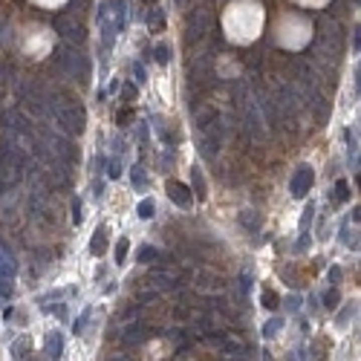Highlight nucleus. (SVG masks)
Masks as SVG:
<instances>
[{
	"label": "nucleus",
	"instance_id": "19",
	"mask_svg": "<svg viewBox=\"0 0 361 361\" xmlns=\"http://www.w3.org/2000/svg\"><path fill=\"white\" fill-rule=\"evenodd\" d=\"M156 257H159V249H153V246H142L139 249V263H156Z\"/></svg>",
	"mask_w": 361,
	"mask_h": 361
},
{
	"label": "nucleus",
	"instance_id": "29",
	"mask_svg": "<svg viewBox=\"0 0 361 361\" xmlns=\"http://www.w3.org/2000/svg\"><path fill=\"white\" fill-rule=\"evenodd\" d=\"M81 202H78V199H72V222H75V225H81Z\"/></svg>",
	"mask_w": 361,
	"mask_h": 361
},
{
	"label": "nucleus",
	"instance_id": "24",
	"mask_svg": "<svg viewBox=\"0 0 361 361\" xmlns=\"http://www.w3.org/2000/svg\"><path fill=\"white\" fill-rule=\"evenodd\" d=\"M338 301H341L338 289H326V292H324V306H326V309H335Z\"/></svg>",
	"mask_w": 361,
	"mask_h": 361
},
{
	"label": "nucleus",
	"instance_id": "33",
	"mask_svg": "<svg viewBox=\"0 0 361 361\" xmlns=\"http://www.w3.org/2000/svg\"><path fill=\"white\" fill-rule=\"evenodd\" d=\"M139 301H142V303L156 301V289H145V292H139Z\"/></svg>",
	"mask_w": 361,
	"mask_h": 361
},
{
	"label": "nucleus",
	"instance_id": "12",
	"mask_svg": "<svg viewBox=\"0 0 361 361\" xmlns=\"http://www.w3.org/2000/svg\"><path fill=\"white\" fill-rule=\"evenodd\" d=\"M61 349H64V338H61V332H49L47 335V355L49 358H58Z\"/></svg>",
	"mask_w": 361,
	"mask_h": 361
},
{
	"label": "nucleus",
	"instance_id": "31",
	"mask_svg": "<svg viewBox=\"0 0 361 361\" xmlns=\"http://www.w3.org/2000/svg\"><path fill=\"white\" fill-rule=\"evenodd\" d=\"M130 122H133V110H122V113H118V125H122V128H128Z\"/></svg>",
	"mask_w": 361,
	"mask_h": 361
},
{
	"label": "nucleus",
	"instance_id": "26",
	"mask_svg": "<svg viewBox=\"0 0 361 361\" xmlns=\"http://www.w3.org/2000/svg\"><path fill=\"white\" fill-rule=\"evenodd\" d=\"M312 217H315V208H312V202L303 208V220H301V231H306L309 225H312Z\"/></svg>",
	"mask_w": 361,
	"mask_h": 361
},
{
	"label": "nucleus",
	"instance_id": "22",
	"mask_svg": "<svg viewBox=\"0 0 361 361\" xmlns=\"http://www.w3.org/2000/svg\"><path fill=\"white\" fill-rule=\"evenodd\" d=\"M153 58L159 61V64H171V47H168V44H159V47L153 49Z\"/></svg>",
	"mask_w": 361,
	"mask_h": 361
},
{
	"label": "nucleus",
	"instance_id": "34",
	"mask_svg": "<svg viewBox=\"0 0 361 361\" xmlns=\"http://www.w3.org/2000/svg\"><path fill=\"white\" fill-rule=\"evenodd\" d=\"M133 75H136V81H139V84L148 81V75H145V67H142V64H136V67H133Z\"/></svg>",
	"mask_w": 361,
	"mask_h": 361
},
{
	"label": "nucleus",
	"instance_id": "30",
	"mask_svg": "<svg viewBox=\"0 0 361 361\" xmlns=\"http://www.w3.org/2000/svg\"><path fill=\"white\" fill-rule=\"evenodd\" d=\"M122 98H130V101H133V98H136V84H125V87H122Z\"/></svg>",
	"mask_w": 361,
	"mask_h": 361
},
{
	"label": "nucleus",
	"instance_id": "21",
	"mask_svg": "<svg viewBox=\"0 0 361 361\" xmlns=\"http://www.w3.org/2000/svg\"><path fill=\"white\" fill-rule=\"evenodd\" d=\"M136 214H139L142 220H151L153 214H156V205H153V199H142L139 208H136Z\"/></svg>",
	"mask_w": 361,
	"mask_h": 361
},
{
	"label": "nucleus",
	"instance_id": "32",
	"mask_svg": "<svg viewBox=\"0 0 361 361\" xmlns=\"http://www.w3.org/2000/svg\"><path fill=\"white\" fill-rule=\"evenodd\" d=\"M136 315H139V306H130V309H125L118 318H122V321H136Z\"/></svg>",
	"mask_w": 361,
	"mask_h": 361
},
{
	"label": "nucleus",
	"instance_id": "10",
	"mask_svg": "<svg viewBox=\"0 0 361 361\" xmlns=\"http://www.w3.org/2000/svg\"><path fill=\"white\" fill-rule=\"evenodd\" d=\"M142 341H145V329H142L139 324L128 326V329L122 332V344H125V347H136V344H142Z\"/></svg>",
	"mask_w": 361,
	"mask_h": 361
},
{
	"label": "nucleus",
	"instance_id": "41",
	"mask_svg": "<svg viewBox=\"0 0 361 361\" xmlns=\"http://www.w3.org/2000/svg\"><path fill=\"white\" fill-rule=\"evenodd\" d=\"M142 3H153V0H142Z\"/></svg>",
	"mask_w": 361,
	"mask_h": 361
},
{
	"label": "nucleus",
	"instance_id": "5",
	"mask_svg": "<svg viewBox=\"0 0 361 361\" xmlns=\"http://www.w3.org/2000/svg\"><path fill=\"white\" fill-rule=\"evenodd\" d=\"M312 168L309 165H301L298 171H295V176L289 179V191H292V197H306L309 194V188H312Z\"/></svg>",
	"mask_w": 361,
	"mask_h": 361
},
{
	"label": "nucleus",
	"instance_id": "6",
	"mask_svg": "<svg viewBox=\"0 0 361 361\" xmlns=\"http://www.w3.org/2000/svg\"><path fill=\"white\" fill-rule=\"evenodd\" d=\"M148 280H151V286L156 292H165V289H171V286L176 283V275L171 272V269L151 266V269H148Z\"/></svg>",
	"mask_w": 361,
	"mask_h": 361
},
{
	"label": "nucleus",
	"instance_id": "28",
	"mask_svg": "<svg viewBox=\"0 0 361 361\" xmlns=\"http://www.w3.org/2000/svg\"><path fill=\"white\" fill-rule=\"evenodd\" d=\"M352 312H355V303H347V306H344V312H341V315L335 318V324H347V321H349V315H352Z\"/></svg>",
	"mask_w": 361,
	"mask_h": 361
},
{
	"label": "nucleus",
	"instance_id": "4",
	"mask_svg": "<svg viewBox=\"0 0 361 361\" xmlns=\"http://www.w3.org/2000/svg\"><path fill=\"white\" fill-rule=\"evenodd\" d=\"M211 32V12L208 9H194L188 15V44H199Z\"/></svg>",
	"mask_w": 361,
	"mask_h": 361
},
{
	"label": "nucleus",
	"instance_id": "37",
	"mask_svg": "<svg viewBox=\"0 0 361 361\" xmlns=\"http://www.w3.org/2000/svg\"><path fill=\"white\" fill-rule=\"evenodd\" d=\"M174 318H176V321H188V309H185V306H176Z\"/></svg>",
	"mask_w": 361,
	"mask_h": 361
},
{
	"label": "nucleus",
	"instance_id": "39",
	"mask_svg": "<svg viewBox=\"0 0 361 361\" xmlns=\"http://www.w3.org/2000/svg\"><path fill=\"white\" fill-rule=\"evenodd\" d=\"M93 191H95L93 197H95V199H101V197H104V182H95V185H93Z\"/></svg>",
	"mask_w": 361,
	"mask_h": 361
},
{
	"label": "nucleus",
	"instance_id": "36",
	"mask_svg": "<svg viewBox=\"0 0 361 361\" xmlns=\"http://www.w3.org/2000/svg\"><path fill=\"white\" fill-rule=\"evenodd\" d=\"M47 312H55L58 318H67V306H64V303H58V306H49Z\"/></svg>",
	"mask_w": 361,
	"mask_h": 361
},
{
	"label": "nucleus",
	"instance_id": "9",
	"mask_svg": "<svg viewBox=\"0 0 361 361\" xmlns=\"http://www.w3.org/2000/svg\"><path fill=\"white\" fill-rule=\"evenodd\" d=\"M18 266H15V257L9 255V249L0 243V280H12Z\"/></svg>",
	"mask_w": 361,
	"mask_h": 361
},
{
	"label": "nucleus",
	"instance_id": "13",
	"mask_svg": "<svg viewBox=\"0 0 361 361\" xmlns=\"http://www.w3.org/2000/svg\"><path fill=\"white\" fill-rule=\"evenodd\" d=\"M145 24L151 26V29H159V26L165 24V9H159V6L148 9V12H145Z\"/></svg>",
	"mask_w": 361,
	"mask_h": 361
},
{
	"label": "nucleus",
	"instance_id": "16",
	"mask_svg": "<svg viewBox=\"0 0 361 361\" xmlns=\"http://www.w3.org/2000/svg\"><path fill=\"white\" fill-rule=\"evenodd\" d=\"M347 199H349V185L347 182H338L335 185V197L329 194V202H332V205H341V202H347Z\"/></svg>",
	"mask_w": 361,
	"mask_h": 361
},
{
	"label": "nucleus",
	"instance_id": "17",
	"mask_svg": "<svg viewBox=\"0 0 361 361\" xmlns=\"http://www.w3.org/2000/svg\"><path fill=\"white\" fill-rule=\"evenodd\" d=\"M90 318H93V306H87L81 312V318L72 324V329H75V335H84V329H87V324H90Z\"/></svg>",
	"mask_w": 361,
	"mask_h": 361
},
{
	"label": "nucleus",
	"instance_id": "25",
	"mask_svg": "<svg viewBox=\"0 0 361 361\" xmlns=\"http://www.w3.org/2000/svg\"><path fill=\"white\" fill-rule=\"evenodd\" d=\"M280 326H283V321H280V318H272V321H269V324L263 326V335H266V338L278 335V329H280Z\"/></svg>",
	"mask_w": 361,
	"mask_h": 361
},
{
	"label": "nucleus",
	"instance_id": "40",
	"mask_svg": "<svg viewBox=\"0 0 361 361\" xmlns=\"http://www.w3.org/2000/svg\"><path fill=\"white\" fill-rule=\"evenodd\" d=\"M286 303H289V309H292V312H295V309L301 306V298H295V295H292V298H289V301H286Z\"/></svg>",
	"mask_w": 361,
	"mask_h": 361
},
{
	"label": "nucleus",
	"instance_id": "7",
	"mask_svg": "<svg viewBox=\"0 0 361 361\" xmlns=\"http://www.w3.org/2000/svg\"><path fill=\"white\" fill-rule=\"evenodd\" d=\"M165 191H168V197H171V202H176L179 208H191V188L182 185V182H176V179H168V185H165Z\"/></svg>",
	"mask_w": 361,
	"mask_h": 361
},
{
	"label": "nucleus",
	"instance_id": "18",
	"mask_svg": "<svg viewBox=\"0 0 361 361\" xmlns=\"http://www.w3.org/2000/svg\"><path fill=\"white\" fill-rule=\"evenodd\" d=\"M130 179H133V185L139 188V191H148V179H145V168L136 165L133 171H130Z\"/></svg>",
	"mask_w": 361,
	"mask_h": 361
},
{
	"label": "nucleus",
	"instance_id": "23",
	"mask_svg": "<svg viewBox=\"0 0 361 361\" xmlns=\"http://www.w3.org/2000/svg\"><path fill=\"white\" fill-rule=\"evenodd\" d=\"M128 249H130L128 237H122V240L116 243V263H118V266H125V257H128Z\"/></svg>",
	"mask_w": 361,
	"mask_h": 361
},
{
	"label": "nucleus",
	"instance_id": "11",
	"mask_svg": "<svg viewBox=\"0 0 361 361\" xmlns=\"http://www.w3.org/2000/svg\"><path fill=\"white\" fill-rule=\"evenodd\" d=\"M240 225H243L246 231L257 234V228H260V220H257V211H252V208L240 211Z\"/></svg>",
	"mask_w": 361,
	"mask_h": 361
},
{
	"label": "nucleus",
	"instance_id": "2",
	"mask_svg": "<svg viewBox=\"0 0 361 361\" xmlns=\"http://www.w3.org/2000/svg\"><path fill=\"white\" fill-rule=\"evenodd\" d=\"M55 64H58L61 75H67L72 81H87L90 78V61H87V55H81L78 49H72L70 44H61L55 49Z\"/></svg>",
	"mask_w": 361,
	"mask_h": 361
},
{
	"label": "nucleus",
	"instance_id": "15",
	"mask_svg": "<svg viewBox=\"0 0 361 361\" xmlns=\"http://www.w3.org/2000/svg\"><path fill=\"white\" fill-rule=\"evenodd\" d=\"M191 185H194V194H197V197H205V179H202V171H199V168H191Z\"/></svg>",
	"mask_w": 361,
	"mask_h": 361
},
{
	"label": "nucleus",
	"instance_id": "14",
	"mask_svg": "<svg viewBox=\"0 0 361 361\" xmlns=\"http://www.w3.org/2000/svg\"><path fill=\"white\" fill-rule=\"evenodd\" d=\"M107 249V231L104 228H95V234H93V243H90V252H93L95 257L101 255Z\"/></svg>",
	"mask_w": 361,
	"mask_h": 361
},
{
	"label": "nucleus",
	"instance_id": "20",
	"mask_svg": "<svg viewBox=\"0 0 361 361\" xmlns=\"http://www.w3.org/2000/svg\"><path fill=\"white\" fill-rule=\"evenodd\" d=\"M260 303H263L266 309H278V306H280V298H278V292H272V289H263V295H260Z\"/></svg>",
	"mask_w": 361,
	"mask_h": 361
},
{
	"label": "nucleus",
	"instance_id": "35",
	"mask_svg": "<svg viewBox=\"0 0 361 361\" xmlns=\"http://www.w3.org/2000/svg\"><path fill=\"white\" fill-rule=\"evenodd\" d=\"M107 174H110V179H118V176H122V165H118L116 159H113V162H110V171H107Z\"/></svg>",
	"mask_w": 361,
	"mask_h": 361
},
{
	"label": "nucleus",
	"instance_id": "38",
	"mask_svg": "<svg viewBox=\"0 0 361 361\" xmlns=\"http://www.w3.org/2000/svg\"><path fill=\"white\" fill-rule=\"evenodd\" d=\"M329 280H332V286H335L338 280H341V269H338V266H332V269H329Z\"/></svg>",
	"mask_w": 361,
	"mask_h": 361
},
{
	"label": "nucleus",
	"instance_id": "27",
	"mask_svg": "<svg viewBox=\"0 0 361 361\" xmlns=\"http://www.w3.org/2000/svg\"><path fill=\"white\" fill-rule=\"evenodd\" d=\"M237 283H240V286H237V289H240V295L246 298V295H249V289H252V275H249V272H243Z\"/></svg>",
	"mask_w": 361,
	"mask_h": 361
},
{
	"label": "nucleus",
	"instance_id": "3",
	"mask_svg": "<svg viewBox=\"0 0 361 361\" xmlns=\"http://www.w3.org/2000/svg\"><path fill=\"white\" fill-rule=\"evenodd\" d=\"M55 29L61 32L64 44H84V38H87V29L81 26V21L70 12H64L55 18Z\"/></svg>",
	"mask_w": 361,
	"mask_h": 361
},
{
	"label": "nucleus",
	"instance_id": "1",
	"mask_svg": "<svg viewBox=\"0 0 361 361\" xmlns=\"http://www.w3.org/2000/svg\"><path fill=\"white\" fill-rule=\"evenodd\" d=\"M47 104H49V110H52L55 122H58L61 133L75 136V133H81V130H84L87 116H84L81 104H75V101H70V98H58V95H52Z\"/></svg>",
	"mask_w": 361,
	"mask_h": 361
},
{
	"label": "nucleus",
	"instance_id": "8",
	"mask_svg": "<svg viewBox=\"0 0 361 361\" xmlns=\"http://www.w3.org/2000/svg\"><path fill=\"white\" fill-rule=\"evenodd\" d=\"M278 107L283 110V113H289V116H295V113L301 110V98H298V93L292 90L289 84L278 90Z\"/></svg>",
	"mask_w": 361,
	"mask_h": 361
}]
</instances>
